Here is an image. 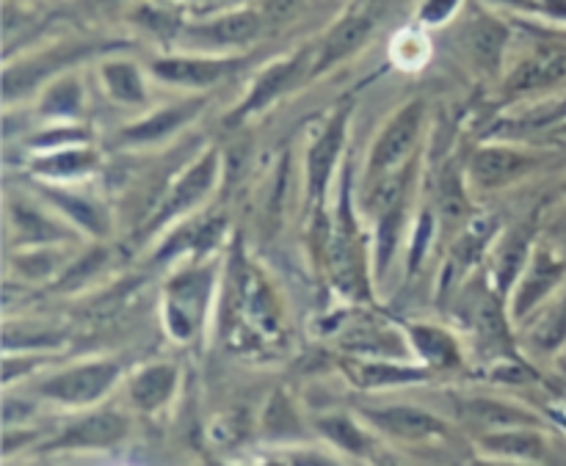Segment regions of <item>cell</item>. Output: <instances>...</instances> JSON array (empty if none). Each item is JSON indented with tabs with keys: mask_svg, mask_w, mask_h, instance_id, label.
Segmentation results:
<instances>
[{
	"mask_svg": "<svg viewBox=\"0 0 566 466\" xmlns=\"http://www.w3.org/2000/svg\"><path fill=\"white\" fill-rule=\"evenodd\" d=\"M17 226H20V232H22V237H25V241H33V243H50V241H55V237L61 235L59 230H55L53 224H50V221H44L42 215H36L33 213V210H28V208H20L17 210Z\"/></svg>",
	"mask_w": 566,
	"mask_h": 466,
	"instance_id": "31",
	"label": "cell"
},
{
	"mask_svg": "<svg viewBox=\"0 0 566 466\" xmlns=\"http://www.w3.org/2000/svg\"><path fill=\"white\" fill-rule=\"evenodd\" d=\"M175 364H149V368L138 370V373L133 375L127 392H130V401L136 403V409H142V412H155V409H160L171 395H175Z\"/></svg>",
	"mask_w": 566,
	"mask_h": 466,
	"instance_id": "17",
	"label": "cell"
},
{
	"mask_svg": "<svg viewBox=\"0 0 566 466\" xmlns=\"http://www.w3.org/2000/svg\"><path fill=\"white\" fill-rule=\"evenodd\" d=\"M44 193H48V199L61 210V213H66V219H72L86 232H92V235L97 237H103L105 232H108V219H105V210L99 208L97 202L70 191H44Z\"/></svg>",
	"mask_w": 566,
	"mask_h": 466,
	"instance_id": "21",
	"label": "cell"
},
{
	"mask_svg": "<svg viewBox=\"0 0 566 466\" xmlns=\"http://www.w3.org/2000/svg\"><path fill=\"white\" fill-rule=\"evenodd\" d=\"M210 293V274L208 271H193V274L180 276L171 282V296H169V326L171 335L188 340L197 329V320L202 318L205 304H208Z\"/></svg>",
	"mask_w": 566,
	"mask_h": 466,
	"instance_id": "6",
	"label": "cell"
},
{
	"mask_svg": "<svg viewBox=\"0 0 566 466\" xmlns=\"http://www.w3.org/2000/svg\"><path fill=\"white\" fill-rule=\"evenodd\" d=\"M409 337L412 346L431 368H457L462 362L459 357V346L448 331L437 329V326H409Z\"/></svg>",
	"mask_w": 566,
	"mask_h": 466,
	"instance_id": "20",
	"label": "cell"
},
{
	"mask_svg": "<svg viewBox=\"0 0 566 466\" xmlns=\"http://www.w3.org/2000/svg\"><path fill=\"white\" fill-rule=\"evenodd\" d=\"M99 263H103V254L99 252H94L92 257H86V260H81V263L75 265V268L70 271V276H64V285L66 282H70V287H75V285H81L83 279H86V276H92L94 271L99 268Z\"/></svg>",
	"mask_w": 566,
	"mask_h": 466,
	"instance_id": "36",
	"label": "cell"
},
{
	"mask_svg": "<svg viewBox=\"0 0 566 466\" xmlns=\"http://www.w3.org/2000/svg\"><path fill=\"white\" fill-rule=\"evenodd\" d=\"M263 22L265 17L252 9L227 11V14L216 17V20L188 28V36L199 39V42L210 44V47H241V44L252 42L258 36Z\"/></svg>",
	"mask_w": 566,
	"mask_h": 466,
	"instance_id": "12",
	"label": "cell"
},
{
	"mask_svg": "<svg viewBox=\"0 0 566 466\" xmlns=\"http://www.w3.org/2000/svg\"><path fill=\"white\" fill-rule=\"evenodd\" d=\"M431 235V215L426 213L423 219H420V226H418V235H415V248H412V260H409V265H412V271L418 268L420 257H423V248H426V241H429Z\"/></svg>",
	"mask_w": 566,
	"mask_h": 466,
	"instance_id": "38",
	"label": "cell"
},
{
	"mask_svg": "<svg viewBox=\"0 0 566 466\" xmlns=\"http://www.w3.org/2000/svg\"><path fill=\"white\" fill-rule=\"evenodd\" d=\"M304 59H307V55L296 53V55H291V59H282V61H276V64H271L269 70H265L263 75L254 81L252 94L247 97V103L235 110V119H243V116L265 108V105L274 103L282 92H287V88L293 86V81L298 77V72H302Z\"/></svg>",
	"mask_w": 566,
	"mask_h": 466,
	"instance_id": "14",
	"label": "cell"
},
{
	"mask_svg": "<svg viewBox=\"0 0 566 466\" xmlns=\"http://www.w3.org/2000/svg\"><path fill=\"white\" fill-rule=\"evenodd\" d=\"M103 83L105 92L125 105H142L147 99V88H144L142 72L130 61H108L103 64Z\"/></svg>",
	"mask_w": 566,
	"mask_h": 466,
	"instance_id": "22",
	"label": "cell"
},
{
	"mask_svg": "<svg viewBox=\"0 0 566 466\" xmlns=\"http://www.w3.org/2000/svg\"><path fill=\"white\" fill-rule=\"evenodd\" d=\"M562 130H564V133H566V125H562Z\"/></svg>",
	"mask_w": 566,
	"mask_h": 466,
	"instance_id": "39",
	"label": "cell"
},
{
	"mask_svg": "<svg viewBox=\"0 0 566 466\" xmlns=\"http://www.w3.org/2000/svg\"><path fill=\"white\" fill-rule=\"evenodd\" d=\"M348 114L352 110L343 105L335 116H332L329 125L324 127V133L318 136V141L310 147L307 155V191L315 202H321L329 186L332 169L337 163V155H340L343 141H346V127H348Z\"/></svg>",
	"mask_w": 566,
	"mask_h": 466,
	"instance_id": "5",
	"label": "cell"
},
{
	"mask_svg": "<svg viewBox=\"0 0 566 466\" xmlns=\"http://www.w3.org/2000/svg\"><path fill=\"white\" fill-rule=\"evenodd\" d=\"M199 110H202V103H199V99H191V103H180V105H166V108H160L158 114L136 121V125L125 127V133H122V141H127V144L160 141V138L171 136V133L180 130L182 125H188V121H191Z\"/></svg>",
	"mask_w": 566,
	"mask_h": 466,
	"instance_id": "16",
	"label": "cell"
},
{
	"mask_svg": "<svg viewBox=\"0 0 566 466\" xmlns=\"http://www.w3.org/2000/svg\"><path fill=\"white\" fill-rule=\"evenodd\" d=\"M440 208L448 219H459V215L464 213V193L453 174H448L446 180L440 182Z\"/></svg>",
	"mask_w": 566,
	"mask_h": 466,
	"instance_id": "33",
	"label": "cell"
},
{
	"mask_svg": "<svg viewBox=\"0 0 566 466\" xmlns=\"http://www.w3.org/2000/svg\"><path fill=\"white\" fill-rule=\"evenodd\" d=\"M536 166L531 152L514 147H484L473 155L470 163V177L479 188H503L523 180Z\"/></svg>",
	"mask_w": 566,
	"mask_h": 466,
	"instance_id": "3",
	"label": "cell"
},
{
	"mask_svg": "<svg viewBox=\"0 0 566 466\" xmlns=\"http://www.w3.org/2000/svg\"><path fill=\"white\" fill-rule=\"evenodd\" d=\"M423 116H426V105L420 99L415 103L403 105L390 121H387L385 133L379 136V141L374 144L370 149V163H368V174L381 177L392 169H401L407 163V158L412 155L415 144H418L420 130H423Z\"/></svg>",
	"mask_w": 566,
	"mask_h": 466,
	"instance_id": "2",
	"label": "cell"
},
{
	"mask_svg": "<svg viewBox=\"0 0 566 466\" xmlns=\"http://www.w3.org/2000/svg\"><path fill=\"white\" fill-rule=\"evenodd\" d=\"M398 235H401V208L390 210V213H385L379 219V237H376V263H379V274H385L392 254H396Z\"/></svg>",
	"mask_w": 566,
	"mask_h": 466,
	"instance_id": "30",
	"label": "cell"
},
{
	"mask_svg": "<svg viewBox=\"0 0 566 466\" xmlns=\"http://www.w3.org/2000/svg\"><path fill=\"white\" fill-rule=\"evenodd\" d=\"M50 155L39 158L33 163V171L42 177H53V180H72V177H81L86 171L94 169V152L86 147H59V149H48Z\"/></svg>",
	"mask_w": 566,
	"mask_h": 466,
	"instance_id": "19",
	"label": "cell"
},
{
	"mask_svg": "<svg viewBox=\"0 0 566 466\" xmlns=\"http://www.w3.org/2000/svg\"><path fill=\"white\" fill-rule=\"evenodd\" d=\"M298 6H302V0H269V3H265L263 17L269 22H282V20H287V17L298 9Z\"/></svg>",
	"mask_w": 566,
	"mask_h": 466,
	"instance_id": "37",
	"label": "cell"
},
{
	"mask_svg": "<svg viewBox=\"0 0 566 466\" xmlns=\"http://www.w3.org/2000/svg\"><path fill=\"white\" fill-rule=\"evenodd\" d=\"M409 171H412V166L403 163L401 169H392V171H387V174L376 177L374 188H370V193H368L370 213L379 215L381 219V215L390 213V210L401 208L403 193H407V188H409V177H412Z\"/></svg>",
	"mask_w": 566,
	"mask_h": 466,
	"instance_id": "25",
	"label": "cell"
},
{
	"mask_svg": "<svg viewBox=\"0 0 566 466\" xmlns=\"http://www.w3.org/2000/svg\"><path fill=\"white\" fill-rule=\"evenodd\" d=\"M359 237L354 230V221L348 215V202L343 199L340 204V219H337L335 232H332V246H329V263L332 276L343 290L354 293L363 287V257H359Z\"/></svg>",
	"mask_w": 566,
	"mask_h": 466,
	"instance_id": "11",
	"label": "cell"
},
{
	"mask_svg": "<svg viewBox=\"0 0 566 466\" xmlns=\"http://www.w3.org/2000/svg\"><path fill=\"white\" fill-rule=\"evenodd\" d=\"M348 375L357 381L359 386H396V384H412V381H426L429 373L418 368H401V364L387 362H357L348 364Z\"/></svg>",
	"mask_w": 566,
	"mask_h": 466,
	"instance_id": "23",
	"label": "cell"
},
{
	"mask_svg": "<svg viewBox=\"0 0 566 466\" xmlns=\"http://www.w3.org/2000/svg\"><path fill=\"white\" fill-rule=\"evenodd\" d=\"M241 66L238 59H193V55H171V59L153 61L155 77L164 83L188 88H208L224 81Z\"/></svg>",
	"mask_w": 566,
	"mask_h": 466,
	"instance_id": "4",
	"label": "cell"
},
{
	"mask_svg": "<svg viewBox=\"0 0 566 466\" xmlns=\"http://www.w3.org/2000/svg\"><path fill=\"white\" fill-rule=\"evenodd\" d=\"M509 44V28L490 14H475L468 25V50L475 64L497 72Z\"/></svg>",
	"mask_w": 566,
	"mask_h": 466,
	"instance_id": "15",
	"label": "cell"
},
{
	"mask_svg": "<svg viewBox=\"0 0 566 466\" xmlns=\"http://www.w3.org/2000/svg\"><path fill=\"white\" fill-rule=\"evenodd\" d=\"M119 379V364L114 362H86L55 373L53 379L39 386L48 401L64 403V406H88L97 403Z\"/></svg>",
	"mask_w": 566,
	"mask_h": 466,
	"instance_id": "1",
	"label": "cell"
},
{
	"mask_svg": "<svg viewBox=\"0 0 566 466\" xmlns=\"http://www.w3.org/2000/svg\"><path fill=\"white\" fill-rule=\"evenodd\" d=\"M318 431L340 451L354 453V456H365L370 447V439L365 436V431L354 423L346 414H329V417L318 420Z\"/></svg>",
	"mask_w": 566,
	"mask_h": 466,
	"instance_id": "26",
	"label": "cell"
},
{
	"mask_svg": "<svg viewBox=\"0 0 566 466\" xmlns=\"http://www.w3.org/2000/svg\"><path fill=\"white\" fill-rule=\"evenodd\" d=\"M216 174H219V152H216V149H210V152L205 155L202 160H197V163H193L191 169L180 177V182L171 188L169 197H166V202L160 204L155 224H164V221L177 219V215L188 213L193 204L202 202V199L210 193V188H213Z\"/></svg>",
	"mask_w": 566,
	"mask_h": 466,
	"instance_id": "7",
	"label": "cell"
},
{
	"mask_svg": "<svg viewBox=\"0 0 566 466\" xmlns=\"http://www.w3.org/2000/svg\"><path fill=\"white\" fill-rule=\"evenodd\" d=\"M484 447L495 456L509 458H525V462H539L545 458V439L534 431L525 428H509L503 434H490L484 439Z\"/></svg>",
	"mask_w": 566,
	"mask_h": 466,
	"instance_id": "24",
	"label": "cell"
},
{
	"mask_svg": "<svg viewBox=\"0 0 566 466\" xmlns=\"http://www.w3.org/2000/svg\"><path fill=\"white\" fill-rule=\"evenodd\" d=\"M558 81H566V50H545V53L520 64V70L512 77V86L517 92H525V88L551 86Z\"/></svg>",
	"mask_w": 566,
	"mask_h": 466,
	"instance_id": "18",
	"label": "cell"
},
{
	"mask_svg": "<svg viewBox=\"0 0 566 466\" xmlns=\"http://www.w3.org/2000/svg\"><path fill=\"white\" fill-rule=\"evenodd\" d=\"M528 257H531L528 235H523V232H520V235H512V241L503 246L501 257H497L495 276H497V287H501V290H506V287L517 279V274L523 271V265L528 263Z\"/></svg>",
	"mask_w": 566,
	"mask_h": 466,
	"instance_id": "28",
	"label": "cell"
},
{
	"mask_svg": "<svg viewBox=\"0 0 566 466\" xmlns=\"http://www.w3.org/2000/svg\"><path fill=\"white\" fill-rule=\"evenodd\" d=\"M130 434V423L116 412H94L88 417L77 420L72 428L61 434L55 447H66V451H105L119 442L127 439Z\"/></svg>",
	"mask_w": 566,
	"mask_h": 466,
	"instance_id": "9",
	"label": "cell"
},
{
	"mask_svg": "<svg viewBox=\"0 0 566 466\" xmlns=\"http://www.w3.org/2000/svg\"><path fill=\"white\" fill-rule=\"evenodd\" d=\"M370 31H374V20H370V14H352L343 22H337L335 31H332L329 36L324 39V44H321V53L318 59H315L313 75H321V72L337 66L352 53H357V50L368 42Z\"/></svg>",
	"mask_w": 566,
	"mask_h": 466,
	"instance_id": "13",
	"label": "cell"
},
{
	"mask_svg": "<svg viewBox=\"0 0 566 466\" xmlns=\"http://www.w3.org/2000/svg\"><path fill=\"white\" fill-rule=\"evenodd\" d=\"M566 265L558 257H553L547 248H536L528 257V268H525L523 282H520L517 298H514V315L523 318L531 309L539 307V301H545L553 290H556L558 282L564 279Z\"/></svg>",
	"mask_w": 566,
	"mask_h": 466,
	"instance_id": "10",
	"label": "cell"
},
{
	"mask_svg": "<svg viewBox=\"0 0 566 466\" xmlns=\"http://www.w3.org/2000/svg\"><path fill=\"white\" fill-rule=\"evenodd\" d=\"M136 20L164 39L177 36V33H180V17H175L166 9H158V6H144V9H138Z\"/></svg>",
	"mask_w": 566,
	"mask_h": 466,
	"instance_id": "32",
	"label": "cell"
},
{
	"mask_svg": "<svg viewBox=\"0 0 566 466\" xmlns=\"http://www.w3.org/2000/svg\"><path fill=\"white\" fill-rule=\"evenodd\" d=\"M365 414H368L370 423H374L376 428L385 431V434L392 436V439L429 442V439H440V436L448 434L442 420H437L434 414L418 406H385Z\"/></svg>",
	"mask_w": 566,
	"mask_h": 466,
	"instance_id": "8",
	"label": "cell"
},
{
	"mask_svg": "<svg viewBox=\"0 0 566 466\" xmlns=\"http://www.w3.org/2000/svg\"><path fill=\"white\" fill-rule=\"evenodd\" d=\"M459 3L462 0H426L423 9H420V22H426V25H440V22L451 20L453 11L459 9Z\"/></svg>",
	"mask_w": 566,
	"mask_h": 466,
	"instance_id": "34",
	"label": "cell"
},
{
	"mask_svg": "<svg viewBox=\"0 0 566 466\" xmlns=\"http://www.w3.org/2000/svg\"><path fill=\"white\" fill-rule=\"evenodd\" d=\"M534 342L542 348V351H556L558 346L566 342V296L558 298L547 315L542 318V324L536 326Z\"/></svg>",
	"mask_w": 566,
	"mask_h": 466,
	"instance_id": "29",
	"label": "cell"
},
{
	"mask_svg": "<svg viewBox=\"0 0 566 466\" xmlns=\"http://www.w3.org/2000/svg\"><path fill=\"white\" fill-rule=\"evenodd\" d=\"M501 3L520 6V9L539 11V14L553 17V20H566V0H501Z\"/></svg>",
	"mask_w": 566,
	"mask_h": 466,
	"instance_id": "35",
	"label": "cell"
},
{
	"mask_svg": "<svg viewBox=\"0 0 566 466\" xmlns=\"http://www.w3.org/2000/svg\"><path fill=\"white\" fill-rule=\"evenodd\" d=\"M83 105V88L75 77L53 83L42 97V114L48 116H77Z\"/></svg>",
	"mask_w": 566,
	"mask_h": 466,
	"instance_id": "27",
	"label": "cell"
}]
</instances>
